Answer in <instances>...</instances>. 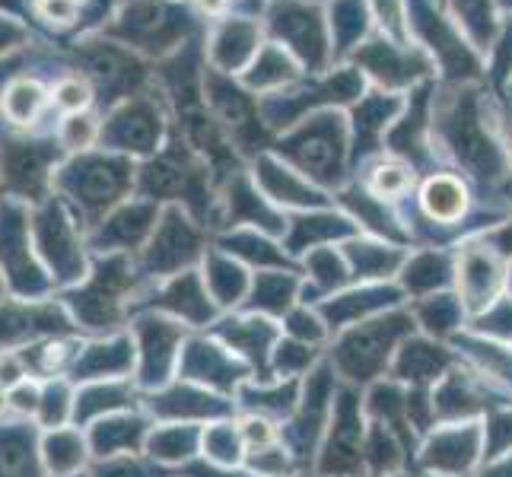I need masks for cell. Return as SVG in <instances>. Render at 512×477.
<instances>
[{"label": "cell", "mask_w": 512, "mask_h": 477, "mask_svg": "<svg viewBox=\"0 0 512 477\" xmlns=\"http://www.w3.org/2000/svg\"><path fill=\"white\" fill-rule=\"evenodd\" d=\"M55 150L48 144H29V140H16L4 147V175L13 191L26 194V198L39 201V191L48 182V169Z\"/></svg>", "instance_id": "6da1fadb"}, {"label": "cell", "mask_w": 512, "mask_h": 477, "mask_svg": "<svg viewBox=\"0 0 512 477\" xmlns=\"http://www.w3.org/2000/svg\"><path fill=\"white\" fill-rule=\"evenodd\" d=\"M29 233H26V220L16 207H4L0 210V258H4L7 268H13V284L23 293L42 290L45 280L39 277V271L32 268L29 261Z\"/></svg>", "instance_id": "7a4b0ae2"}, {"label": "cell", "mask_w": 512, "mask_h": 477, "mask_svg": "<svg viewBox=\"0 0 512 477\" xmlns=\"http://www.w3.org/2000/svg\"><path fill=\"white\" fill-rule=\"evenodd\" d=\"M61 185L64 191L74 194L86 210H96L112 201L118 179L112 172V163H105V159H80V163H74L61 175Z\"/></svg>", "instance_id": "3957f363"}, {"label": "cell", "mask_w": 512, "mask_h": 477, "mask_svg": "<svg viewBox=\"0 0 512 477\" xmlns=\"http://www.w3.org/2000/svg\"><path fill=\"white\" fill-rule=\"evenodd\" d=\"M58 325L61 315L55 306H0V347L55 334Z\"/></svg>", "instance_id": "277c9868"}, {"label": "cell", "mask_w": 512, "mask_h": 477, "mask_svg": "<svg viewBox=\"0 0 512 477\" xmlns=\"http://www.w3.org/2000/svg\"><path fill=\"white\" fill-rule=\"evenodd\" d=\"M0 477H39L32 433L23 427H0Z\"/></svg>", "instance_id": "5b68a950"}, {"label": "cell", "mask_w": 512, "mask_h": 477, "mask_svg": "<svg viewBox=\"0 0 512 477\" xmlns=\"http://www.w3.org/2000/svg\"><path fill=\"white\" fill-rule=\"evenodd\" d=\"M39 242H42V249L48 252L51 258V268H58V271H77V252H70L64 249L67 245V220L58 207H48L45 214H39Z\"/></svg>", "instance_id": "8992f818"}, {"label": "cell", "mask_w": 512, "mask_h": 477, "mask_svg": "<svg viewBox=\"0 0 512 477\" xmlns=\"http://www.w3.org/2000/svg\"><path fill=\"white\" fill-rule=\"evenodd\" d=\"M45 109V90L35 80H13L0 102V112H4L13 125H35V118Z\"/></svg>", "instance_id": "52a82bcc"}, {"label": "cell", "mask_w": 512, "mask_h": 477, "mask_svg": "<svg viewBox=\"0 0 512 477\" xmlns=\"http://www.w3.org/2000/svg\"><path fill=\"white\" fill-rule=\"evenodd\" d=\"M423 204H427V210H430L433 217L455 220L458 214H462L465 194H462V188H458L452 179H433L427 185V191H423Z\"/></svg>", "instance_id": "ba28073f"}, {"label": "cell", "mask_w": 512, "mask_h": 477, "mask_svg": "<svg viewBox=\"0 0 512 477\" xmlns=\"http://www.w3.org/2000/svg\"><path fill=\"white\" fill-rule=\"evenodd\" d=\"M45 458L51 471H61L64 465H77L80 455H77V439L70 433H51L48 443H45Z\"/></svg>", "instance_id": "9c48e42d"}, {"label": "cell", "mask_w": 512, "mask_h": 477, "mask_svg": "<svg viewBox=\"0 0 512 477\" xmlns=\"http://www.w3.org/2000/svg\"><path fill=\"white\" fill-rule=\"evenodd\" d=\"M55 102L61 105V109L77 112V109H83L86 102H90V90H86V83H80V80H64L58 86V93H55Z\"/></svg>", "instance_id": "30bf717a"}, {"label": "cell", "mask_w": 512, "mask_h": 477, "mask_svg": "<svg viewBox=\"0 0 512 477\" xmlns=\"http://www.w3.org/2000/svg\"><path fill=\"white\" fill-rule=\"evenodd\" d=\"M373 188L379 194H401L404 188H408V172H404L401 166H382L373 179Z\"/></svg>", "instance_id": "8fae6325"}, {"label": "cell", "mask_w": 512, "mask_h": 477, "mask_svg": "<svg viewBox=\"0 0 512 477\" xmlns=\"http://www.w3.org/2000/svg\"><path fill=\"white\" fill-rule=\"evenodd\" d=\"M90 137H93V121L90 118H80V115H74V118H67V125H64V134H61V140H64V147H86L90 144Z\"/></svg>", "instance_id": "7c38bea8"}, {"label": "cell", "mask_w": 512, "mask_h": 477, "mask_svg": "<svg viewBox=\"0 0 512 477\" xmlns=\"http://www.w3.org/2000/svg\"><path fill=\"white\" fill-rule=\"evenodd\" d=\"M39 408H42L45 423H58L64 417V385H48L42 401H39Z\"/></svg>", "instance_id": "4fadbf2b"}, {"label": "cell", "mask_w": 512, "mask_h": 477, "mask_svg": "<svg viewBox=\"0 0 512 477\" xmlns=\"http://www.w3.org/2000/svg\"><path fill=\"white\" fill-rule=\"evenodd\" d=\"M39 10L45 13V20H58V23L77 20V4H74V0H39Z\"/></svg>", "instance_id": "5bb4252c"}, {"label": "cell", "mask_w": 512, "mask_h": 477, "mask_svg": "<svg viewBox=\"0 0 512 477\" xmlns=\"http://www.w3.org/2000/svg\"><path fill=\"white\" fill-rule=\"evenodd\" d=\"M20 376H23V366H20V360L16 357H7V360H0V385H16L20 382Z\"/></svg>", "instance_id": "9a60e30c"}, {"label": "cell", "mask_w": 512, "mask_h": 477, "mask_svg": "<svg viewBox=\"0 0 512 477\" xmlns=\"http://www.w3.org/2000/svg\"><path fill=\"white\" fill-rule=\"evenodd\" d=\"M20 39H23V29L20 26H13L10 20H0V51L13 48Z\"/></svg>", "instance_id": "2e32d148"}]
</instances>
